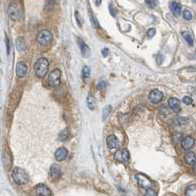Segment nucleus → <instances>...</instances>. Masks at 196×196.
<instances>
[{"instance_id":"obj_22","label":"nucleus","mask_w":196,"mask_h":196,"mask_svg":"<svg viewBox=\"0 0 196 196\" xmlns=\"http://www.w3.org/2000/svg\"><path fill=\"white\" fill-rule=\"evenodd\" d=\"M182 36H183V39L187 41V44L189 45H193V39H192V36L190 33H188V32H182Z\"/></svg>"},{"instance_id":"obj_29","label":"nucleus","mask_w":196,"mask_h":196,"mask_svg":"<svg viewBox=\"0 0 196 196\" xmlns=\"http://www.w3.org/2000/svg\"><path fill=\"white\" fill-rule=\"evenodd\" d=\"M107 86H108V84L105 81H100L99 84H98V89L103 91V90H104L105 88H107Z\"/></svg>"},{"instance_id":"obj_9","label":"nucleus","mask_w":196,"mask_h":196,"mask_svg":"<svg viewBox=\"0 0 196 196\" xmlns=\"http://www.w3.org/2000/svg\"><path fill=\"white\" fill-rule=\"evenodd\" d=\"M49 174H50V177L52 181H58L60 177H61V168L59 166L57 165H52L50 167V171H49Z\"/></svg>"},{"instance_id":"obj_31","label":"nucleus","mask_w":196,"mask_h":196,"mask_svg":"<svg viewBox=\"0 0 196 196\" xmlns=\"http://www.w3.org/2000/svg\"><path fill=\"white\" fill-rule=\"evenodd\" d=\"M156 35V30L154 28H151L149 31L147 32V36H148V38H153Z\"/></svg>"},{"instance_id":"obj_16","label":"nucleus","mask_w":196,"mask_h":196,"mask_svg":"<svg viewBox=\"0 0 196 196\" xmlns=\"http://www.w3.org/2000/svg\"><path fill=\"white\" fill-rule=\"evenodd\" d=\"M168 107L174 113H178L181 110V102L176 98H171L168 100Z\"/></svg>"},{"instance_id":"obj_34","label":"nucleus","mask_w":196,"mask_h":196,"mask_svg":"<svg viewBox=\"0 0 196 196\" xmlns=\"http://www.w3.org/2000/svg\"><path fill=\"white\" fill-rule=\"evenodd\" d=\"M102 53H103V55H104V56H107V55L109 54V49H103Z\"/></svg>"},{"instance_id":"obj_35","label":"nucleus","mask_w":196,"mask_h":196,"mask_svg":"<svg viewBox=\"0 0 196 196\" xmlns=\"http://www.w3.org/2000/svg\"><path fill=\"white\" fill-rule=\"evenodd\" d=\"M193 172H194V173L196 174V163L194 164V166H193Z\"/></svg>"},{"instance_id":"obj_3","label":"nucleus","mask_w":196,"mask_h":196,"mask_svg":"<svg viewBox=\"0 0 196 196\" xmlns=\"http://www.w3.org/2000/svg\"><path fill=\"white\" fill-rule=\"evenodd\" d=\"M36 40L42 45H49L52 41V34L49 30H42L38 34Z\"/></svg>"},{"instance_id":"obj_14","label":"nucleus","mask_w":196,"mask_h":196,"mask_svg":"<svg viewBox=\"0 0 196 196\" xmlns=\"http://www.w3.org/2000/svg\"><path fill=\"white\" fill-rule=\"evenodd\" d=\"M67 155H68V151L66 148H59V149H57L55 151V154H54V157L56 159V161L58 162H61V161H64L65 159L67 158Z\"/></svg>"},{"instance_id":"obj_36","label":"nucleus","mask_w":196,"mask_h":196,"mask_svg":"<svg viewBox=\"0 0 196 196\" xmlns=\"http://www.w3.org/2000/svg\"><path fill=\"white\" fill-rule=\"evenodd\" d=\"M95 1H96L97 5H100V2H102V0H95Z\"/></svg>"},{"instance_id":"obj_30","label":"nucleus","mask_w":196,"mask_h":196,"mask_svg":"<svg viewBox=\"0 0 196 196\" xmlns=\"http://www.w3.org/2000/svg\"><path fill=\"white\" fill-rule=\"evenodd\" d=\"M146 3H147L148 6L152 7V8L156 7V5H157V1H156V0H146Z\"/></svg>"},{"instance_id":"obj_24","label":"nucleus","mask_w":196,"mask_h":196,"mask_svg":"<svg viewBox=\"0 0 196 196\" xmlns=\"http://www.w3.org/2000/svg\"><path fill=\"white\" fill-rule=\"evenodd\" d=\"M110 113H112V107H110V105H107L103 110V120L107 119L109 117V115L110 114Z\"/></svg>"},{"instance_id":"obj_18","label":"nucleus","mask_w":196,"mask_h":196,"mask_svg":"<svg viewBox=\"0 0 196 196\" xmlns=\"http://www.w3.org/2000/svg\"><path fill=\"white\" fill-rule=\"evenodd\" d=\"M169 8H171L172 12L174 16H179L181 13V5L177 1H173L169 5Z\"/></svg>"},{"instance_id":"obj_32","label":"nucleus","mask_w":196,"mask_h":196,"mask_svg":"<svg viewBox=\"0 0 196 196\" xmlns=\"http://www.w3.org/2000/svg\"><path fill=\"white\" fill-rule=\"evenodd\" d=\"M182 102H183L185 104H192V99L190 98V97L185 96V97H183V99H182Z\"/></svg>"},{"instance_id":"obj_21","label":"nucleus","mask_w":196,"mask_h":196,"mask_svg":"<svg viewBox=\"0 0 196 196\" xmlns=\"http://www.w3.org/2000/svg\"><path fill=\"white\" fill-rule=\"evenodd\" d=\"M69 137H70V131L68 128L60 131V133L58 134V139H59L60 141H66Z\"/></svg>"},{"instance_id":"obj_27","label":"nucleus","mask_w":196,"mask_h":196,"mask_svg":"<svg viewBox=\"0 0 196 196\" xmlns=\"http://www.w3.org/2000/svg\"><path fill=\"white\" fill-rule=\"evenodd\" d=\"M176 122L177 125H184L188 122V119L187 118H184V117H177L176 119Z\"/></svg>"},{"instance_id":"obj_12","label":"nucleus","mask_w":196,"mask_h":196,"mask_svg":"<svg viewBox=\"0 0 196 196\" xmlns=\"http://www.w3.org/2000/svg\"><path fill=\"white\" fill-rule=\"evenodd\" d=\"M36 196H50L51 192L49 187H46L44 184H39L36 187Z\"/></svg>"},{"instance_id":"obj_8","label":"nucleus","mask_w":196,"mask_h":196,"mask_svg":"<svg viewBox=\"0 0 196 196\" xmlns=\"http://www.w3.org/2000/svg\"><path fill=\"white\" fill-rule=\"evenodd\" d=\"M164 95L160 90H153L149 94V100L153 104H159L163 100Z\"/></svg>"},{"instance_id":"obj_4","label":"nucleus","mask_w":196,"mask_h":196,"mask_svg":"<svg viewBox=\"0 0 196 196\" xmlns=\"http://www.w3.org/2000/svg\"><path fill=\"white\" fill-rule=\"evenodd\" d=\"M135 178H136L137 183H138V185H139L140 187L145 188V189L152 188V186H153L152 181H151L149 177H147L146 176H144V174H142V173L136 174Z\"/></svg>"},{"instance_id":"obj_13","label":"nucleus","mask_w":196,"mask_h":196,"mask_svg":"<svg viewBox=\"0 0 196 196\" xmlns=\"http://www.w3.org/2000/svg\"><path fill=\"white\" fill-rule=\"evenodd\" d=\"M77 41H78V45H79V47H80V50H81V53L84 57H88L90 56V49L89 46L86 45V42H85L81 38H78L77 39Z\"/></svg>"},{"instance_id":"obj_5","label":"nucleus","mask_w":196,"mask_h":196,"mask_svg":"<svg viewBox=\"0 0 196 196\" xmlns=\"http://www.w3.org/2000/svg\"><path fill=\"white\" fill-rule=\"evenodd\" d=\"M8 14L10 16V18L12 20H19L20 19V16H21V11H20V8H19V5L18 3L16 2H11L9 4V7H8Z\"/></svg>"},{"instance_id":"obj_23","label":"nucleus","mask_w":196,"mask_h":196,"mask_svg":"<svg viewBox=\"0 0 196 196\" xmlns=\"http://www.w3.org/2000/svg\"><path fill=\"white\" fill-rule=\"evenodd\" d=\"M186 196H196V185H190L185 191Z\"/></svg>"},{"instance_id":"obj_2","label":"nucleus","mask_w":196,"mask_h":196,"mask_svg":"<svg viewBox=\"0 0 196 196\" xmlns=\"http://www.w3.org/2000/svg\"><path fill=\"white\" fill-rule=\"evenodd\" d=\"M12 178L15 183L17 184H25L29 181V177L23 168H15L12 172Z\"/></svg>"},{"instance_id":"obj_10","label":"nucleus","mask_w":196,"mask_h":196,"mask_svg":"<svg viewBox=\"0 0 196 196\" xmlns=\"http://www.w3.org/2000/svg\"><path fill=\"white\" fill-rule=\"evenodd\" d=\"M195 144V141L192 138L191 136H186L184 137L183 140L181 141V147L183 150H186V151H190L193 148Z\"/></svg>"},{"instance_id":"obj_17","label":"nucleus","mask_w":196,"mask_h":196,"mask_svg":"<svg viewBox=\"0 0 196 196\" xmlns=\"http://www.w3.org/2000/svg\"><path fill=\"white\" fill-rule=\"evenodd\" d=\"M184 161H185V163L187 164V165L194 166V164L196 163V156H195V154L191 151H188L186 154H185V156H184Z\"/></svg>"},{"instance_id":"obj_7","label":"nucleus","mask_w":196,"mask_h":196,"mask_svg":"<svg viewBox=\"0 0 196 196\" xmlns=\"http://www.w3.org/2000/svg\"><path fill=\"white\" fill-rule=\"evenodd\" d=\"M114 159L120 163H127L129 161V152L125 149L118 150L114 154Z\"/></svg>"},{"instance_id":"obj_1","label":"nucleus","mask_w":196,"mask_h":196,"mask_svg":"<svg viewBox=\"0 0 196 196\" xmlns=\"http://www.w3.org/2000/svg\"><path fill=\"white\" fill-rule=\"evenodd\" d=\"M49 62L46 58L41 57L40 59L36 60V62L35 63V73L36 74V76H39L40 78L45 77L47 71H49Z\"/></svg>"},{"instance_id":"obj_11","label":"nucleus","mask_w":196,"mask_h":196,"mask_svg":"<svg viewBox=\"0 0 196 196\" xmlns=\"http://www.w3.org/2000/svg\"><path fill=\"white\" fill-rule=\"evenodd\" d=\"M27 72H28V67L26 65V63L18 62L17 66H16V74H17V76L22 78L27 74Z\"/></svg>"},{"instance_id":"obj_26","label":"nucleus","mask_w":196,"mask_h":196,"mask_svg":"<svg viewBox=\"0 0 196 196\" xmlns=\"http://www.w3.org/2000/svg\"><path fill=\"white\" fill-rule=\"evenodd\" d=\"M183 18L185 19V20H187V21H190L192 19V14H191V12L189 11V10H187V9H185L184 11H183Z\"/></svg>"},{"instance_id":"obj_28","label":"nucleus","mask_w":196,"mask_h":196,"mask_svg":"<svg viewBox=\"0 0 196 196\" xmlns=\"http://www.w3.org/2000/svg\"><path fill=\"white\" fill-rule=\"evenodd\" d=\"M144 196H157V191L153 188H148V189H146Z\"/></svg>"},{"instance_id":"obj_19","label":"nucleus","mask_w":196,"mask_h":196,"mask_svg":"<svg viewBox=\"0 0 196 196\" xmlns=\"http://www.w3.org/2000/svg\"><path fill=\"white\" fill-rule=\"evenodd\" d=\"M16 47L19 51H24L26 49V41L23 36H19L16 40Z\"/></svg>"},{"instance_id":"obj_20","label":"nucleus","mask_w":196,"mask_h":196,"mask_svg":"<svg viewBox=\"0 0 196 196\" xmlns=\"http://www.w3.org/2000/svg\"><path fill=\"white\" fill-rule=\"evenodd\" d=\"M87 104H88V108L93 110L95 108H96V99H95V97L93 96L92 94H90L88 96V99H87Z\"/></svg>"},{"instance_id":"obj_15","label":"nucleus","mask_w":196,"mask_h":196,"mask_svg":"<svg viewBox=\"0 0 196 196\" xmlns=\"http://www.w3.org/2000/svg\"><path fill=\"white\" fill-rule=\"evenodd\" d=\"M107 144H108V147L109 148V149H115V148H117L119 146V141L117 139V137L113 134H112L108 137Z\"/></svg>"},{"instance_id":"obj_33","label":"nucleus","mask_w":196,"mask_h":196,"mask_svg":"<svg viewBox=\"0 0 196 196\" xmlns=\"http://www.w3.org/2000/svg\"><path fill=\"white\" fill-rule=\"evenodd\" d=\"M6 46H7V53H9V51H10V42H9L8 38H6Z\"/></svg>"},{"instance_id":"obj_6","label":"nucleus","mask_w":196,"mask_h":196,"mask_svg":"<svg viewBox=\"0 0 196 196\" xmlns=\"http://www.w3.org/2000/svg\"><path fill=\"white\" fill-rule=\"evenodd\" d=\"M60 70L59 69H54L50 73L49 78V83L51 87H56L60 83Z\"/></svg>"},{"instance_id":"obj_25","label":"nucleus","mask_w":196,"mask_h":196,"mask_svg":"<svg viewBox=\"0 0 196 196\" xmlns=\"http://www.w3.org/2000/svg\"><path fill=\"white\" fill-rule=\"evenodd\" d=\"M82 74H83V77L85 79H87V78H89L90 76H91V69H90V67L84 66L83 70H82Z\"/></svg>"}]
</instances>
